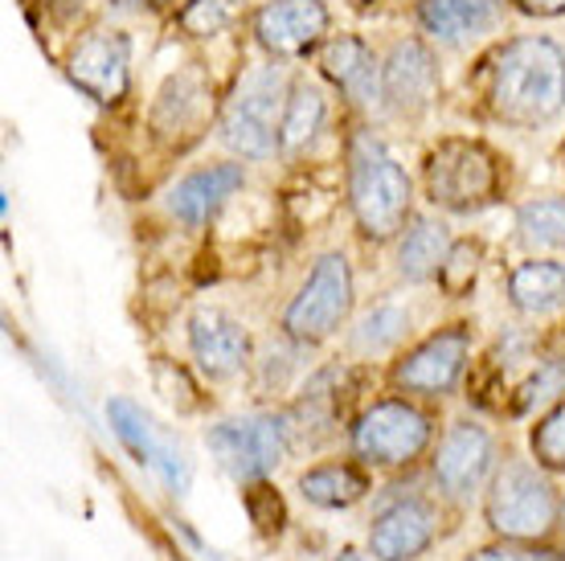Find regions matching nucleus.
I'll return each instance as SVG.
<instances>
[{
  "label": "nucleus",
  "instance_id": "nucleus-17",
  "mask_svg": "<svg viewBox=\"0 0 565 561\" xmlns=\"http://www.w3.org/2000/svg\"><path fill=\"white\" fill-rule=\"evenodd\" d=\"M242 189V169L238 165H213V169H201L193 177H184L177 189H172V213L189 225L210 222L213 213L226 205V197H234Z\"/></svg>",
  "mask_w": 565,
  "mask_h": 561
},
{
  "label": "nucleus",
  "instance_id": "nucleus-33",
  "mask_svg": "<svg viewBox=\"0 0 565 561\" xmlns=\"http://www.w3.org/2000/svg\"><path fill=\"white\" fill-rule=\"evenodd\" d=\"M337 561H369V558H365V553H356V549H344Z\"/></svg>",
  "mask_w": 565,
  "mask_h": 561
},
{
  "label": "nucleus",
  "instance_id": "nucleus-27",
  "mask_svg": "<svg viewBox=\"0 0 565 561\" xmlns=\"http://www.w3.org/2000/svg\"><path fill=\"white\" fill-rule=\"evenodd\" d=\"M242 4H246V0H189V9L181 13V21L189 33L205 38V33H217L222 25H230V21L242 13Z\"/></svg>",
  "mask_w": 565,
  "mask_h": 561
},
{
  "label": "nucleus",
  "instance_id": "nucleus-6",
  "mask_svg": "<svg viewBox=\"0 0 565 561\" xmlns=\"http://www.w3.org/2000/svg\"><path fill=\"white\" fill-rule=\"evenodd\" d=\"M353 308V271L344 254H324L311 267L308 283L299 287V295L291 299V308L282 316L287 337L316 345V340L332 337L340 328V320Z\"/></svg>",
  "mask_w": 565,
  "mask_h": 561
},
{
  "label": "nucleus",
  "instance_id": "nucleus-16",
  "mask_svg": "<svg viewBox=\"0 0 565 561\" xmlns=\"http://www.w3.org/2000/svg\"><path fill=\"white\" fill-rule=\"evenodd\" d=\"M71 78L99 103H119L128 91V42L124 38H90L74 54Z\"/></svg>",
  "mask_w": 565,
  "mask_h": 561
},
{
  "label": "nucleus",
  "instance_id": "nucleus-7",
  "mask_svg": "<svg viewBox=\"0 0 565 561\" xmlns=\"http://www.w3.org/2000/svg\"><path fill=\"white\" fill-rule=\"evenodd\" d=\"M291 426L282 414H246V419L217 422L210 431V451L234 479H263L270 467L282 464Z\"/></svg>",
  "mask_w": 565,
  "mask_h": 561
},
{
  "label": "nucleus",
  "instance_id": "nucleus-26",
  "mask_svg": "<svg viewBox=\"0 0 565 561\" xmlns=\"http://www.w3.org/2000/svg\"><path fill=\"white\" fill-rule=\"evenodd\" d=\"M533 455H537L541 467L565 472V402L553 406L550 414L537 422V431H533Z\"/></svg>",
  "mask_w": 565,
  "mask_h": 561
},
{
  "label": "nucleus",
  "instance_id": "nucleus-23",
  "mask_svg": "<svg viewBox=\"0 0 565 561\" xmlns=\"http://www.w3.org/2000/svg\"><path fill=\"white\" fill-rule=\"evenodd\" d=\"M320 124H324V95L311 83L291 86L287 107H282V124H279V148H287V152L303 148V144L320 131Z\"/></svg>",
  "mask_w": 565,
  "mask_h": 561
},
{
  "label": "nucleus",
  "instance_id": "nucleus-18",
  "mask_svg": "<svg viewBox=\"0 0 565 561\" xmlns=\"http://www.w3.org/2000/svg\"><path fill=\"white\" fill-rule=\"evenodd\" d=\"M320 66H324L328 78H332L349 98H356V103L382 98V66H377V57L369 54L365 42H356V38L328 42Z\"/></svg>",
  "mask_w": 565,
  "mask_h": 561
},
{
  "label": "nucleus",
  "instance_id": "nucleus-10",
  "mask_svg": "<svg viewBox=\"0 0 565 561\" xmlns=\"http://www.w3.org/2000/svg\"><path fill=\"white\" fill-rule=\"evenodd\" d=\"M438 95V66L423 42H397L382 66V103L394 115H423Z\"/></svg>",
  "mask_w": 565,
  "mask_h": 561
},
{
  "label": "nucleus",
  "instance_id": "nucleus-28",
  "mask_svg": "<svg viewBox=\"0 0 565 561\" xmlns=\"http://www.w3.org/2000/svg\"><path fill=\"white\" fill-rule=\"evenodd\" d=\"M476 271H480V246H471V242H459V246H451V254H447V263H443V271H438V279H443V287L451 295H463L471 283H476Z\"/></svg>",
  "mask_w": 565,
  "mask_h": 561
},
{
  "label": "nucleus",
  "instance_id": "nucleus-19",
  "mask_svg": "<svg viewBox=\"0 0 565 561\" xmlns=\"http://www.w3.org/2000/svg\"><path fill=\"white\" fill-rule=\"evenodd\" d=\"M500 0H418L423 25L443 42H463L492 25Z\"/></svg>",
  "mask_w": 565,
  "mask_h": 561
},
{
  "label": "nucleus",
  "instance_id": "nucleus-21",
  "mask_svg": "<svg viewBox=\"0 0 565 561\" xmlns=\"http://www.w3.org/2000/svg\"><path fill=\"white\" fill-rule=\"evenodd\" d=\"M299 491L320 508H349L369 491V479L353 464H324L299 476Z\"/></svg>",
  "mask_w": 565,
  "mask_h": 561
},
{
  "label": "nucleus",
  "instance_id": "nucleus-8",
  "mask_svg": "<svg viewBox=\"0 0 565 561\" xmlns=\"http://www.w3.org/2000/svg\"><path fill=\"white\" fill-rule=\"evenodd\" d=\"M430 443V422L406 402H377L353 426V451L365 464L397 467L418 459Z\"/></svg>",
  "mask_w": 565,
  "mask_h": 561
},
{
  "label": "nucleus",
  "instance_id": "nucleus-15",
  "mask_svg": "<svg viewBox=\"0 0 565 561\" xmlns=\"http://www.w3.org/2000/svg\"><path fill=\"white\" fill-rule=\"evenodd\" d=\"M435 541V517L418 500H397L373 517L369 549L377 561H414Z\"/></svg>",
  "mask_w": 565,
  "mask_h": 561
},
{
  "label": "nucleus",
  "instance_id": "nucleus-22",
  "mask_svg": "<svg viewBox=\"0 0 565 561\" xmlns=\"http://www.w3.org/2000/svg\"><path fill=\"white\" fill-rule=\"evenodd\" d=\"M512 304L521 311H550L565 299V267L562 263H524L509 279Z\"/></svg>",
  "mask_w": 565,
  "mask_h": 561
},
{
  "label": "nucleus",
  "instance_id": "nucleus-34",
  "mask_svg": "<svg viewBox=\"0 0 565 561\" xmlns=\"http://www.w3.org/2000/svg\"><path fill=\"white\" fill-rule=\"evenodd\" d=\"M562 517H565V512H562Z\"/></svg>",
  "mask_w": 565,
  "mask_h": 561
},
{
  "label": "nucleus",
  "instance_id": "nucleus-29",
  "mask_svg": "<svg viewBox=\"0 0 565 561\" xmlns=\"http://www.w3.org/2000/svg\"><path fill=\"white\" fill-rule=\"evenodd\" d=\"M565 385V361H545L537 366V373L521 385V398H516V410H533L537 402L553 398V393Z\"/></svg>",
  "mask_w": 565,
  "mask_h": 561
},
{
  "label": "nucleus",
  "instance_id": "nucleus-5",
  "mask_svg": "<svg viewBox=\"0 0 565 561\" xmlns=\"http://www.w3.org/2000/svg\"><path fill=\"white\" fill-rule=\"evenodd\" d=\"M488 525L504 541H537L557 525V496L537 467L509 464L488 491Z\"/></svg>",
  "mask_w": 565,
  "mask_h": 561
},
{
  "label": "nucleus",
  "instance_id": "nucleus-4",
  "mask_svg": "<svg viewBox=\"0 0 565 561\" xmlns=\"http://www.w3.org/2000/svg\"><path fill=\"white\" fill-rule=\"evenodd\" d=\"M426 193L435 205L455 213H471L492 205L500 193V169L483 144L447 140L426 160Z\"/></svg>",
  "mask_w": 565,
  "mask_h": 561
},
{
  "label": "nucleus",
  "instance_id": "nucleus-31",
  "mask_svg": "<svg viewBox=\"0 0 565 561\" xmlns=\"http://www.w3.org/2000/svg\"><path fill=\"white\" fill-rule=\"evenodd\" d=\"M467 561H565V553H533V549H516V546H495L483 549Z\"/></svg>",
  "mask_w": 565,
  "mask_h": 561
},
{
  "label": "nucleus",
  "instance_id": "nucleus-14",
  "mask_svg": "<svg viewBox=\"0 0 565 561\" xmlns=\"http://www.w3.org/2000/svg\"><path fill=\"white\" fill-rule=\"evenodd\" d=\"M488 467H492V435L483 426L459 422V426H451V435L438 443L435 484L447 496L463 500V496H471L483 484Z\"/></svg>",
  "mask_w": 565,
  "mask_h": 561
},
{
  "label": "nucleus",
  "instance_id": "nucleus-11",
  "mask_svg": "<svg viewBox=\"0 0 565 561\" xmlns=\"http://www.w3.org/2000/svg\"><path fill=\"white\" fill-rule=\"evenodd\" d=\"M189 349H193V361L205 378L226 381L234 378L246 357H250V337L234 316H226L222 308H201L193 311L189 320Z\"/></svg>",
  "mask_w": 565,
  "mask_h": 561
},
{
  "label": "nucleus",
  "instance_id": "nucleus-13",
  "mask_svg": "<svg viewBox=\"0 0 565 561\" xmlns=\"http://www.w3.org/2000/svg\"><path fill=\"white\" fill-rule=\"evenodd\" d=\"M328 9L320 0H270L258 13V45L275 57H299L324 38Z\"/></svg>",
  "mask_w": 565,
  "mask_h": 561
},
{
  "label": "nucleus",
  "instance_id": "nucleus-12",
  "mask_svg": "<svg viewBox=\"0 0 565 561\" xmlns=\"http://www.w3.org/2000/svg\"><path fill=\"white\" fill-rule=\"evenodd\" d=\"M467 366V332L447 328L423 340L414 352H406L394 369V381L411 393H447L459 381Z\"/></svg>",
  "mask_w": 565,
  "mask_h": 561
},
{
  "label": "nucleus",
  "instance_id": "nucleus-1",
  "mask_svg": "<svg viewBox=\"0 0 565 561\" xmlns=\"http://www.w3.org/2000/svg\"><path fill=\"white\" fill-rule=\"evenodd\" d=\"M492 112L504 124L541 127L565 107V54L550 38H521L495 54Z\"/></svg>",
  "mask_w": 565,
  "mask_h": 561
},
{
  "label": "nucleus",
  "instance_id": "nucleus-25",
  "mask_svg": "<svg viewBox=\"0 0 565 561\" xmlns=\"http://www.w3.org/2000/svg\"><path fill=\"white\" fill-rule=\"evenodd\" d=\"M406 328H411V316L402 308H394V304H382V308H373L365 320L356 324L353 345L356 352H385L406 337Z\"/></svg>",
  "mask_w": 565,
  "mask_h": 561
},
{
  "label": "nucleus",
  "instance_id": "nucleus-9",
  "mask_svg": "<svg viewBox=\"0 0 565 561\" xmlns=\"http://www.w3.org/2000/svg\"><path fill=\"white\" fill-rule=\"evenodd\" d=\"M107 419H111L115 438L136 455V464L148 467L172 496H181V491L189 488V459H184V451L177 447L136 402L111 398V402H107Z\"/></svg>",
  "mask_w": 565,
  "mask_h": 561
},
{
  "label": "nucleus",
  "instance_id": "nucleus-30",
  "mask_svg": "<svg viewBox=\"0 0 565 561\" xmlns=\"http://www.w3.org/2000/svg\"><path fill=\"white\" fill-rule=\"evenodd\" d=\"M246 508H250V520H255L263 533H279L282 529V505L267 484H258V488L246 491Z\"/></svg>",
  "mask_w": 565,
  "mask_h": 561
},
{
  "label": "nucleus",
  "instance_id": "nucleus-32",
  "mask_svg": "<svg viewBox=\"0 0 565 561\" xmlns=\"http://www.w3.org/2000/svg\"><path fill=\"white\" fill-rule=\"evenodd\" d=\"M521 13H533V17H562L565 13V0H512Z\"/></svg>",
  "mask_w": 565,
  "mask_h": 561
},
{
  "label": "nucleus",
  "instance_id": "nucleus-2",
  "mask_svg": "<svg viewBox=\"0 0 565 561\" xmlns=\"http://www.w3.org/2000/svg\"><path fill=\"white\" fill-rule=\"evenodd\" d=\"M349 201L369 239H390L411 213V177L373 131H356L349 148Z\"/></svg>",
  "mask_w": 565,
  "mask_h": 561
},
{
  "label": "nucleus",
  "instance_id": "nucleus-20",
  "mask_svg": "<svg viewBox=\"0 0 565 561\" xmlns=\"http://www.w3.org/2000/svg\"><path fill=\"white\" fill-rule=\"evenodd\" d=\"M447 254H451V239H447V225L443 222H430V218H418V222L406 230V242H402V251H397V271L406 275V279H430L443 271L447 263Z\"/></svg>",
  "mask_w": 565,
  "mask_h": 561
},
{
  "label": "nucleus",
  "instance_id": "nucleus-24",
  "mask_svg": "<svg viewBox=\"0 0 565 561\" xmlns=\"http://www.w3.org/2000/svg\"><path fill=\"white\" fill-rule=\"evenodd\" d=\"M521 225V239L529 246H545V251H557L565 246V201L562 197H545V201H529L516 218Z\"/></svg>",
  "mask_w": 565,
  "mask_h": 561
},
{
  "label": "nucleus",
  "instance_id": "nucleus-3",
  "mask_svg": "<svg viewBox=\"0 0 565 561\" xmlns=\"http://www.w3.org/2000/svg\"><path fill=\"white\" fill-rule=\"evenodd\" d=\"M287 83H282L279 66H263L250 71L238 83V91L230 95L226 112H222V140L234 152L263 160L279 148V124L282 107H287Z\"/></svg>",
  "mask_w": 565,
  "mask_h": 561
}]
</instances>
